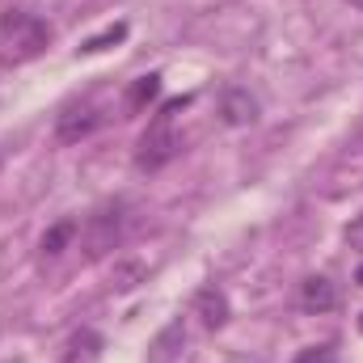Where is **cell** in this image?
<instances>
[{
  "instance_id": "1",
  "label": "cell",
  "mask_w": 363,
  "mask_h": 363,
  "mask_svg": "<svg viewBox=\"0 0 363 363\" xmlns=\"http://www.w3.org/2000/svg\"><path fill=\"white\" fill-rule=\"evenodd\" d=\"M47 43H51V26L38 13H26V9L0 13V64L4 68L38 60L47 51Z\"/></svg>"
},
{
  "instance_id": "2",
  "label": "cell",
  "mask_w": 363,
  "mask_h": 363,
  "mask_svg": "<svg viewBox=\"0 0 363 363\" xmlns=\"http://www.w3.org/2000/svg\"><path fill=\"white\" fill-rule=\"evenodd\" d=\"M182 106H190V97H169L157 110V118L148 123V131L140 135V144H135V169L140 174H161L169 161H178L182 140H178V131H174V114H178Z\"/></svg>"
},
{
  "instance_id": "3",
  "label": "cell",
  "mask_w": 363,
  "mask_h": 363,
  "mask_svg": "<svg viewBox=\"0 0 363 363\" xmlns=\"http://www.w3.org/2000/svg\"><path fill=\"white\" fill-rule=\"evenodd\" d=\"M127 237V203L123 199H110L101 207H93L85 216V228H81V245H85V258L97 262L106 258L110 250H118Z\"/></svg>"
},
{
  "instance_id": "4",
  "label": "cell",
  "mask_w": 363,
  "mask_h": 363,
  "mask_svg": "<svg viewBox=\"0 0 363 363\" xmlns=\"http://www.w3.org/2000/svg\"><path fill=\"white\" fill-rule=\"evenodd\" d=\"M97 127H101V110L93 101H68L55 114V140L60 144H81V140H89Z\"/></svg>"
},
{
  "instance_id": "5",
  "label": "cell",
  "mask_w": 363,
  "mask_h": 363,
  "mask_svg": "<svg viewBox=\"0 0 363 363\" xmlns=\"http://www.w3.org/2000/svg\"><path fill=\"white\" fill-rule=\"evenodd\" d=\"M258 114H262V106H258V97L250 89L228 85V89L220 93V123L224 127H254Z\"/></svg>"
},
{
  "instance_id": "6",
  "label": "cell",
  "mask_w": 363,
  "mask_h": 363,
  "mask_svg": "<svg viewBox=\"0 0 363 363\" xmlns=\"http://www.w3.org/2000/svg\"><path fill=\"white\" fill-rule=\"evenodd\" d=\"M194 317L203 321V330H220V325H228V317H233L228 296H224L216 283L199 287V291H194Z\"/></svg>"
},
{
  "instance_id": "7",
  "label": "cell",
  "mask_w": 363,
  "mask_h": 363,
  "mask_svg": "<svg viewBox=\"0 0 363 363\" xmlns=\"http://www.w3.org/2000/svg\"><path fill=\"white\" fill-rule=\"evenodd\" d=\"M300 308L304 313H330V308H338V283L325 279V274H308L300 283Z\"/></svg>"
},
{
  "instance_id": "8",
  "label": "cell",
  "mask_w": 363,
  "mask_h": 363,
  "mask_svg": "<svg viewBox=\"0 0 363 363\" xmlns=\"http://www.w3.org/2000/svg\"><path fill=\"white\" fill-rule=\"evenodd\" d=\"M81 233V224L77 220H60V224H51L47 233H43V241H38V250H43V258H60L64 250H68V241Z\"/></svg>"
},
{
  "instance_id": "9",
  "label": "cell",
  "mask_w": 363,
  "mask_h": 363,
  "mask_svg": "<svg viewBox=\"0 0 363 363\" xmlns=\"http://www.w3.org/2000/svg\"><path fill=\"white\" fill-rule=\"evenodd\" d=\"M161 97V77L157 72H148V77H140V81H131V89H127V110H144L148 101H157Z\"/></svg>"
},
{
  "instance_id": "10",
  "label": "cell",
  "mask_w": 363,
  "mask_h": 363,
  "mask_svg": "<svg viewBox=\"0 0 363 363\" xmlns=\"http://www.w3.org/2000/svg\"><path fill=\"white\" fill-rule=\"evenodd\" d=\"M97 351H101V334H93V330H81V334L68 342V363H77V359L89 363Z\"/></svg>"
},
{
  "instance_id": "11",
  "label": "cell",
  "mask_w": 363,
  "mask_h": 363,
  "mask_svg": "<svg viewBox=\"0 0 363 363\" xmlns=\"http://www.w3.org/2000/svg\"><path fill=\"white\" fill-rule=\"evenodd\" d=\"M140 279H148L144 262H123V267H114V291H131V287H140Z\"/></svg>"
},
{
  "instance_id": "12",
  "label": "cell",
  "mask_w": 363,
  "mask_h": 363,
  "mask_svg": "<svg viewBox=\"0 0 363 363\" xmlns=\"http://www.w3.org/2000/svg\"><path fill=\"white\" fill-rule=\"evenodd\" d=\"M123 38H127V26L118 21V26H110L106 34H97V38H89V43L81 47V55H97V51H106L110 43H123Z\"/></svg>"
},
{
  "instance_id": "13",
  "label": "cell",
  "mask_w": 363,
  "mask_h": 363,
  "mask_svg": "<svg viewBox=\"0 0 363 363\" xmlns=\"http://www.w3.org/2000/svg\"><path fill=\"white\" fill-rule=\"evenodd\" d=\"M296 363H338V351H334V342H317V347H304Z\"/></svg>"
},
{
  "instance_id": "14",
  "label": "cell",
  "mask_w": 363,
  "mask_h": 363,
  "mask_svg": "<svg viewBox=\"0 0 363 363\" xmlns=\"http://www.w3.org/2000/svg\"><path fill=\"white\" fill-rule=\"evenodd\" d=\"M342 237H347V245H351V250H359V254H363V216H355V220L347 224V233H342Z\"/></svg>"
},
{
  "instance_id": "15",
  "label": "cell",
  "mask_w": 363,
  "mask_h": 363,
  "mask_svg": "<svg viewBox=\"0 0 363 363\" xmlns=\"http://www.w3.org/2000/svg\"><path fill=\"white\" fill-rule=\"evenodd\" d=\"M355 283H359V287H363V267H359V271H355Z\"/></svg>"
},
{
  "instance_id": "16",
  "label": "cell",
  "mask_w": 363,
  "mask_h": 363,
  "mask_svg": "<svg viewBox=\"0 0 363 363\" xmlns=\"http://www.w3.org/2000/svg\"><path fill=\"white\" fill-rule=\"evenodd\" d=\"M351 4H359V9H363V0H351Z\"/></svg>"
},
{
  "instance_id": "17",
  "label": "cell",
  "mask_w": 363,
  "mask_h": 363,
  "mask_svg": "<svg viewBox=\"0 0 363 363\" xmlns=\"http://www.w3.org/2000/svg\"><path fill=\"white\" fill-rule=\"evenodd\" d=\"M359 330H363V317H359Z\"/></svg>"
}]
</instances>
